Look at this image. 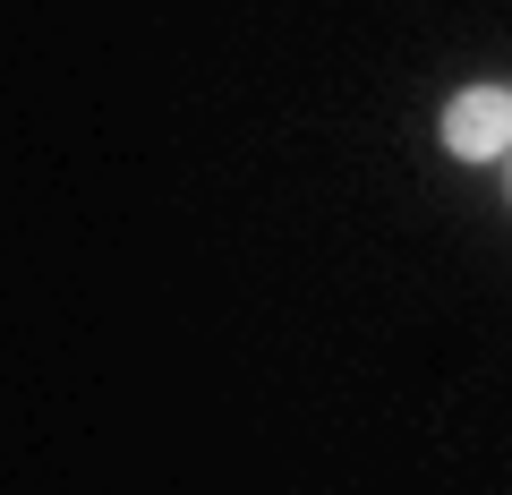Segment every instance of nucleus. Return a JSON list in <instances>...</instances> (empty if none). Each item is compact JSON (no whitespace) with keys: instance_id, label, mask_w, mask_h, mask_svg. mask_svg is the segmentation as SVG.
<instances>
[{"instance_id":"2","label":"nucleus","mask_w":512,"mask_h":495,"mask_svg":"<svg viewBox=\"0 0 512 495\" xmlns=\"http://www.w3.org/2000/svg\"><path fill=\"white\" fill-rule=\"evenodd\" d=\"M504 205H512V154H504Z\"/></svg>"},{"instance_id":"1","label":"nucleus","mask_w":512,"mask_h":495,"mask_svg":"<svg viewBox=\"0 0 512 495\" xmlns=\"http://www.w3.org/2000/svg\"><path fill=\"white\" fill-rule=\"evenodd\" d=\"M436 137L453 163H504L512 154V86H461L436 111Z\"/></svg>"}]
</instances>
